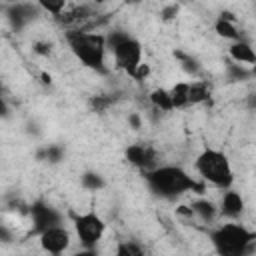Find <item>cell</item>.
<instances>
[{
    "instance_id": "6da1fadb",
    "label": "cell",
    "mask_w": 256,
    "mask_h": 256,
    "mask_svg": "<svg viewBox=\"0 0 256 256\" xmlns=\"http://www.w3.org/2000/svg\"><path fill=\"white\" fill-rule=\"evenodd\" d=\"M144 178L148 182V188L156 196L166 198V200H176V198H180L192 190L202 194V190H204V186L198 184L184 168L174 166V164L158 166L150 172H144Z\"/></svg>"
},
{
    "instance_id": "7a4b0ae2",
    "label": "cell",
    "mask_w": 256,
    "mask_h": 256,
    "mask_svg": "<svg viewBox=\"0 0 256 256\" xmlns=\"http://www.w3.org/2000/svg\"><path fill=\"white\" fill-rule=\"evenodd\" d=\"M210 242L218 256H246L256 242V232L248 230L244 224L226 222L210 232Z\"/></svg>"
},
{
    "instance_id": "3957f363",
    "label": "cell",
    "mask_w": 256,
    "mask_h": 256,
    "mask_svg": "<svg viewBox=\"0 0 256 256\" xmlns=\"http://www.w3.org/2000/svg\"><path fill=\"white\" fill-rule=\"evenodd\" d=\"M66 40L74 56L88 68L106 72V36L102 34H90L84 30H70L66 32Z\"/></svg>"
},
{
    "instance_id": "277c9868",
    "label": "cell",
    "mask_w": 256,
    "mask_h": 256,
    "mask_svg": "<svg viewBox=\"0 0 256 256\" xmlns=\"http://www.w3.org/2000/svg\"><path fill=\"white\" fill-rule=\"evenodd\" d=\"M194 168L202 176L204 182H210L216 188L228 190L234 182L232 164H230L228 156L220 150H214V148L202 150L194 160Z\"/></svg>"
},
{
    "instance_id": "5b68a950",
    "label": "cell",
    "mask_w": 256,
    "mask_h": 256,
    "mask_svg": "<svg viewBox=\"0 0 256 256\" xmlns=\"http://www.w3.org/2000/svg\"><path fill=\"white\" fill-rule=\"evenodd\" d=\"M106 46L114 56L116 68L134 76L136 68L142 64V44L126 32H112L106 36Z\"/></svg>"
},
{
    "instance_id": "8992f818",
    "label": "cell",
    "mask_w": 256,
    "mask_h": 256,
    "mask_svg": "<svg viewBox=\"0 0 256 256\" xmlns=\"http://www.w3.org/2000/svg\"><path fill=\"white\" fill-rule=\"evenodd\" d=\"M72 222L82 248H96L106 232V222L94 210H88L84 214H72Z\"/></svg>"
},
{
    "instance_id": "52a82bcc",
    "label": "cell",
    "mask_w": 256,
    "mask_h": 256,
    "mask_svg": "<svg viewBox=\"0 0 256 256\" xmlns=\"http://www.w3.org/2000/svg\"><path fill=\"white\" fill-rule=\"evenodd\" d=\"M70 230L62 224V226H54V228H48L44 230L40 236H38V242H40V248L46 252V254H52V256H60L64 254L68 248H70Z\"/></svg>"
},
{
    "instance_id": "ba28073f",
    "label": "cell",
    "mask_w": 256,
    "mask_h": 256,
    "mask_svg": "<svg viewBox=\"0 0 256 256\" xmlns=\"http://www.w3.org/2000/svg\"><path fill=\"white\" fill-rule=\"evenodd\" d=\"M30 218H32V224H34V230L38 234H42L44 230L48 228H54V226H62V214L52 208L50 204L38 200L30 206Z\"/></svg>"
},
{
    "instance_id": "9c48e42d",
    "label": "cell",
    "mask_w": 256,
    "mask_h": 256,
    "mask_svg": "<svg viewBox=\"0 0 256 256\" xmlns=\"http://www.w3.org/2000/svg\"><path fill=\"white\" fill-rule=\"evenodd\" d=\"M124 154H126V160L132 166H136V168H140L144 172H150V170L158 168V164H156V152L148 144H130Z\"/></svg>"
},
{
    "instance_id": "30bf717a",
    "label": "cell",
    "mask_w": 256,
    "mask_h": 256,
    "mask_svg": "<svg viewBox=\"0 0 256 256\" xmlns=\"http://www.w3.org/2000/svg\"><path fill=\"white\" fill-rule=\"evenodd\" d=\"M220 214L222 216H226L228 220H236V218H240L242 216V212H244V198H242V194L240 192H236V190H232V188H228L224 194H222V198H220Z\"/></svg>"
},
{
    "instance_id": "8fae6325",
    "label": "cell",
    "mask_w": 256,
    "mask_h": 256,
    "mask_svg": "<svg viewBox=\"0 0 256 256\" xmlns=\"http://www.w3.org/2000/svg\"><path fill=\"white\" fill-rule=\"evenodd\" d=\"M190 208H192L194 216H196L202 224H214L216 218L220 216V208H218L212 200H208V198H198V200H194V202L190 204Z\"/></svg>"
},
{
    "instance_id": "7c38bea8",
    "label": "cell",
    "mask_w": 256,
    "mask_h": 256,
    "mask_svg": "<svg viewBox=\"0 0 256 256\" xmlns=\"http://www.w3.org/2000/svg\"><path fill=\"white\" fill-rule=\"evenodd\" d=\"M228 54L230 58L236 62V64H250V66H256V50L244 42V40H238V42H232L230 48H228Z\"/></svg>"
},
{
    "instance_id": "4fadbf2b",
    "label": "cell",
    "mask_w": 256,
    "mask_h": 256,
    "mask_svg": "<svg viewBox=\"0 0 256 256\" xmlns=\"http://www.w3.org/2000/svg\"><path fill=\"white\" fill-rule=\"evenodd\" d=\"M150 102H152V106H154L156 110H160V112H170V110H174L170 90H166V88H162V86H158V88H154V90L150 92Z\"/></svg>"
},
{
    "instance_id": "5bb4252c",
    "label": "cell",
    "mask_w": 256,
    "mask_h": 256,
    "mask_svg": "<svg viewBox=\"0 0 256 256\" xmlns=\"http://www.w3.org/2000/svg\"><path fill=\"white\" fill-rule=\"evenodd\" d=\"M170 96H172V104L174 108H184L190 104V82H176L170 88Z\"/></svg>"
},
{
    "instance_id": "9a60e30c",
    "label": "cell",
    "mask_w": 256,
    "mask_h": 256,
    "mask_svg": "<svg viewBox=\"0 0 256 256\" xmlns=\"http://www.w3.org/2000/svg\"><path fill=\"white\" fill-rule=\"evenodd\" d=\"M214 32H216L220 38H226V40H232V42L242 40L238 28H236V24H234V22H228V20H224V18H220V16H218L216 22H214Z\"/></svg>"
},
{
    "instance_id": "2e32d148",
    "label": "cell",
    "mask_w": 256,
    "mask_h": 256,
    "mask_svg": "<svg viewBox=\"0 0 256 256\" xmlns=\"http://www.w3.org/2000/svg\"><path fill=\"white\" fill-rule=\"evenodd\" d=\"M210 98V88L206 82H190V104H200Z\"/></svg>"
},
{
    "instance_id": "e0dca14e",
    "label": "cell",
    "mask_w": 256,
    "mask_h": 256,
    "mask_svg": "<svg viewBox=\"0 0 256 256\" xmlns=\"http://www.w3.org/2000/svg\"><path fill=\"white\" fill-rule=\"evenodd\" d=\"M80 184H82V188H86V190L98 192V190H102V188L106 186V180H104L98 172H84L82 178H80Z\"/></svg>"
},
{
    "instance_id": "ac0fdd59",
    "label": "cell",
    "mask_w": 256,
    "mask_h": 256,
    "mask_svg": "<svg viewBox=\"0 0 256 256\" xmlns=\"http://www.w3.org/2000/svg\"><path fill=\"white\" fill-rule=\"evenodd\" d=\"M116 256H146L144 248L136 242H130V240H124L116 246Z\"/></svg>"
},
{
    "instance_id": "d6986e66",
    "label": "cell",
    "mask_w": 256,
    "mask_h": 256,
    "mask_svg": "<svg viewBox=\"0 0 256 256\" xmlns=\"http://www.w3.org/2000/svg\"><path fill=\"white\" fill-rule=\"evenodd\" d=\"M40 8H44L46 12H50V14L56 16V18H60L62 12L66 10V2H64V0H58V2H50V0L44 2V0H42V2H40Z\"/></svg>"
},
{
    "instance_id": "ffe728a7",
    "label": "cell",
    "mask_w": 256,
    "mask_h": 256,
    "mask_svg": "<svg viewBox=\"0 0 256 256\" xmlns=\"http://www.w3.org/2000/svg\"><path fill=\"white\" fill-rule=\"evenodd\" d=\"M62 154H64V150H62L60 146H48V148L44 150L46 160H48V162H52V164L60 162V160H62Z\"/></svg>"
},
{
    "instance_id": "44dd1931",
    "label": "cell",
    "mask_w": 256,
    "mask_h": 256,
    "mask_svg": "<svg viewBox=\"0 0 256 256\" xmlns=\"http://www.w3.org/2000/svg\"><path fill=\"white\" fill-rule=\"evenodd\" d=\"M178 12H180V6H178V4H168V6H164V8L160 10V18H162L164 22H168V20L176 18Z\"/></svg>"
},
{
    "instance_id": "7402d4cb",
    "label": "cell",
    "mask_w": 256,
    "mask_h": 256,
    "mask_svg": "<svg viewBox=\"0 0 256 256\" xmlns=\"http://www.w3.org/2000/svg\"><path fill=\"white\" fill-rule=\"evenodd\" d=\"M150 76V64H146V62H142L138 68H136V72H134V80H138V82H142V80H146Z\"/></svg>"
},
{
    "instance_id": "603a6c76",
    "label": "cell",
    "mask_w": 256,
    "mask_h": 256,
    "mask_svg": "<svg viewBox=\"0 0 256 256\" xmlns=\"http://www.w3.org/2000/svg\"><path fill=\"white\" fill-rule=\"evenodd\" d=\"M176 56H178V58H182V62H184V70H186V72H196V70H198V62H196L194 58L184 56V54H180V52H178Z\"/></svg>"
},
{
    "instance_id": "cb8c5ba5",
    "label": "cell",
    "mask_w": 256,
    "mask_h": 256,
    "mask_svg": "<svg viewBox=\"0 0 256 256\" xmlns=\"http://www.w3.org/2000/svg\"><path fill=\"white\" fill-rule=\"evenodd\" d=\"M128 124L132 126V130H140V128H142V120H140V114H136V112H130V114H128Z\"/></svg>"
},
{
    "instance_id": "d4e9b609",
    "label": "cell",
    "mask_w": 256,
    "mask_h": 256,
    "mask_svg": "<svg viewBox=\"0 0 256 256\" xmlns=\"http://www.w3.org/2000/svg\"><path fill=\"white\" fill-rule=\"evenodd\" d=\"M110 102H112L110 98H94V100H92V106L100 112V110H104V106H108Z\"/></svg>"
},
{
    "instance_id": "484cf974",
    "label": "cell",
    "mask_w": 256,
    "mask_h": 256,
    "mask_svg": "<svg viewBox=\"0 0 256 256\" xmlns=\"http://www.w3.org/2000/svg\"><path fill=\"white\" fill-rule=\"evenodd\" d=\"M50 48H52V46H50L48 42H36V44H34V50H36L38 54H48Z\"/></svg>"
},
{
    "instance_id": "4316f807",
    "label": "cell",
    "mask_w": 256,
    "mask_h": 256,
    "mask_svg": "<svg viewBox=\"0 0 256 256\" xmlns=\"http://www.w3.org/2000/svg\"><path fill=\"white\" fill-rule=\"evenodd\" d=\"M246 108L252 110V112H256V92H250L246 96Z\"/></svg>"
},
{
    "instance_id": "83f0119b",
    "label": "cell",
    "mask_w": 256,
    "mask_h": 256,
    "mask_svg": "<svg viewBox=\"0 0 256 256\" xmlns=\"http://www.w3.org/2000/svg\"><path fill=\"white\" fill-rule=\"evenodd\" d=\"M72 256H98V252H96V248H82V250L74 252Z\"/></svg>"
},
{
    "instance_id": "f1b7e54d",
    "label": "cell",
    "mask_w": 256,
    "mask_h": 256,
    "mask_svg": "<svg viewBox=\"0 0 256 256\" xmlns=\"http://www.w3.org/2000/svg\"><path fill=\"white\" fill-rule=\"evenodd\" d=\"M40 82H42V84H50V82H52V76H50L48 72H42V74H40Z\"/></svg>"
}]
</instances>
